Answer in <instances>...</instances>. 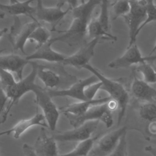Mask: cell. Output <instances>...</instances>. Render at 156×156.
I'll return each mask as SVG.
<instances>
[{"instance_id": "cell-1", "label": "cell", "mask_w": 156, "mask_h": 156, "mask_svg": "<svg viewBox=\"0 0 156 156\" xmlns=\"http://www.w3.org/2000/svg\"><path fill=\"white\" fill-rule=\"evenodd\" d=\"M102 0H87L71 9L72 20L69 27L60 31L62 34L51 38L54 44L62 42L69 46L82 44L87 36V28L95 8L101 4Z\"/></svg>"}, {"instance_id": "cell-2", "label": "cell", "mask_w": 156, "mask_h": 156, "mask_svg": "<svg viewBox=\"0 0 156 156\" xmlns=\"http://www.w3.org/2000/svg\"><path fill=\"white\" fill-rule=\"evenodd\" d=\"M83 69L89 71L98 77L102 83L101 90L105 91L110 99L116 103L118 108L117 125L119 126L126 115L130 100L129 94L126 87L121 82L107 77L90 63L85 65Z\"/></svg>"}, {"instance_id": "cell-3", "label": "cell", "mask_w": 156, "mask_h": 156, "mask_svg": "<svg viewBox=\"0 0 156 156\" xmlns=\"http://www.w3.org/2000/svg\"><path fill=\"white\" fill-rule=\"evenodd\" d=\"M32 65V69L27 76L23 79L16 81V82L5 90L10 102L7 106L6 110L0 120V126L4 123L7 119L8 114L13 107L25 94L29 91H32L37 87L35 79L37 77L38 64L35 62H30Z\"/></svg>"}, {"instance_id": "cell-4", "label": "cell", "mask_w": 156, "mask_h": 156, "mask_svg": "<svg viewBox=\"0 0 156 156\" xmlns=\"http://www.w3.org/2000/svg\"><path fill=\"white\" fill-rule=\"evenodd\" d=\"M112 110L109 106L108 101L105 103L91 105L83 115L76 116L69 113H63L74 127H77L86 121L98 120L104 123L107 128L113 124Z\"/></svg>"}, {"instance_id": "cell-5", "label": "cell", "mask_w": 156, "mask_h": 156, "mask_svg": "<svg viewBox=\"0 0 156 156\" xmlns=\"http://www.w3.org/2000/svg\"><path fill=\"white\" fill-rule=\"evenodd\" d=\"M130 10L123 18L129 28V42L130 45L136 42V37L140 31V28L146 20V10L145 0L137 1L130 0Z\"/></svg>"}, {"instance_id": "cell-6", "label": "cell", "mask_w": 156, "mask_h": 156, "mask_svg": "<svg viewBox=\"0 0 156 156\" xmlns=\"http://www.w3.org/2000/svg\"><path fill=\"white\" fill-rule=\"evenodd\" d=\"M33 93L35 96L37 104L41 108L44 116L48 127L52 131H54L60 116V112L56 105L52 100L47 90L39 85H37Z\"/></svg>"}, {"instance_id": "cell-7", "label": "cell", "mask_w": 156, "mask_h": 156, "mask_svg": "<svg viewBox=\"0 0 156 156\" xmlns=\"http://www.w3.org/2000/svg\"><path fill=\"white\" fill-rule=\"evenodd\" d=\"M35 18L40 21L48 23L51 26V30H56V26L62 21L64 17L71 11V9L63 10L62 7L65 2H59L54 7H46L43 5L42 0H36Z\"/></svg>"}, {"instance_id": "cell-8", "label": "cell", "mask_w": 156, "mask_h": 156, "mask_svg": "<svg viewBox=\"0 0 156 156\" xmlns=\"http://www.w3.org/2000/svg\"><path fill=\"white\" fill-rule=\"evenodd\" d=\"M156 60L155 55L143 56L137 45L136 42L128 45L125 52L108 64V66L113 69L125 68L144 62H154Z\"/></svg>"}, {"instance_id": "cell-9", "label": "cell", "mask_w": 156, "mask_h": 156, "mask_svg": "<svg viewBox=\"0 0 156 156\" xmlns=\"http://www.w3.org/2000/svg\"><path fill=\"white\" fill-rule=\"evenodd\" d=\"M40 24V23L37 20H32V21L21 24L18 18L15 16L14 24L11 26L9 35L14 49L20 51L23 54H26V44L29 41V37L34 30Z\"/></svg>"}, {"instance_id": "cell-10", "label": "cell", "mask_w": 156, "mask_h": 156, "mask_svg": "<svg viewBox=\"0 0 156 156\" xmlns=\"http://www.w3.org/2000/svg\"><path fill=\"white\" fill-rule=\"evenodd\" d=\"M127 128L123 126L109 132L102 136L96 142L90 153V156H107L117 146L120 138L127 133Z\"/></svg>"}, {"instance_id": "cell-11", "label": "cell", "mask_w": 156, "mask_h": 156, "mask_svg": "<svg viewBox=\"0 0 156 156\" xmlns=\"http://www.w3.org/2000/svg\"><path fill=\"white\" fill-rule=\"evenodd\" d=\"M99 121H88L74 129L59 132L53 135L56 141L62 142H80L91 138V134L96 130Z\"/></svg>"}, {"instance_id": "cell-12", "label": "cell", "mask_w": 156, "mask_h": 156, "mask_svg": "<svg viewBox=\"0 0 156 156\" xmlns=\"http://www.w3.org/2000/svg\"><path fill=\"white\" fill-rule=\"evenodd\" d=\"M99 41V38H93L83 44L76 52L66 56L62 63L78 69L83 68L85 65L89 64V62L93 57Z\"/></svg>"}, {"instance_id": "cell-13", "label": "cell", "mask_w": 156, "mask_h": 156, "mask_svg": "<svg viewBox=\"0 0 156 156\" xmlns=\"http://www.w3.org/2000/svg\"><path fill=\"white\" fill-rule=\"evenodd\" d=\"M99 80L98 77L92 74L87 78L80 79L74 83L71 87L66 89L63 90H47L48 94L51 98L54 97H69L79 101H88L86 98L84 93L85 88L87 86L96 82Z\"/></svg>"}, {"instance_id": "cell-14", "label": "cell", "mask_w": 156, "mask_h": 156, "mask_svg": "<svg viewBox=\"0 0 156 156\" xmlns=\"http://www.w3.org/2000/svg\"><path fill=\"white\" fill-rule=\"evenodd\" d=\"M53 43L49 40L43 45L36 48L35 51L25 58L29 62L35 60H41L51 63H62L66 57L65 54L55 51L52 45Z\"/></svg>"}, {"instance_id": "cell-15", "label": "cell", "mask_w": 156, "mask_h": 156, "mask_svg": "<svg viewBox=\"0 0 156 156\" xmlns=\"http://www.w3.org/2000/svg\"><path fill=\"white\" fill-rule=\"evenodd\" d=\"M35 126H40L43 127H48V125L43 113H37L29 119H24L20 121L12 128L7 130L1 132L0 136L13 134V137L14 138L18 139L26 130Z\"/></svg>"}, {"instance_id": "cell-16", "label": "cell", "mask_w": 156, "mask_h": 156, "mask_svg": "<svg viewBox=\"0 0 156 156\" xmlns=\"http://www.w3.org/2000/svg\"><path fill=\"white\" fill-rule=\"evenodd\" d=\"M33 147L38 156L58 155L56 140L53 136H48L43 127H41Z\"/></svg>"}, {"instance_id": "cell-17", "label": "cell", "mask_w": 156, "mask_h": 156, "mask_svg": "<svg viewBox=\"0 0 156 156\" xmlns=\"http://www.w3.org/2000/svg\"><path fill=\"white\" fill-rule=\"evenodd\" d=\"M130 91L132 96L140 102L156 103V90L135 75L131 83Z\"/></svg>"}, {"instance_id": "cell-18", "label": "cell", "mask_w": 156, "mask_h": 156, "mask_svg": "<svg viewBox=\"0 0 156 156\" xmlns=\"http://www.w3.org/2000/svg\"><path fill=\"white\" fill-rule=\"evenodd\" d=\"M29 63L26 58L16 54L0 55V68L15 73L18 80L23 78V70Z\"/></svg>"}, {"instance_id": "cell-19", "label": "cell", "mask_w": 156, "mask_h": 156, "mask_svg": "<svg viewBox=\"0 0 156 156\" xmlns=\"http://www.w3.org/2000/svg\"><path fill=\"white\" fill-rule=\"evenodd\" d=\"M36 0H25L24 1H18L15 3L5 4L0 2V11L5 14H9L14 17L19 15H26L32 19L35 18V7H33L30 4Z\"/></svg>"}, {"instance_id": "cell-20", "label": "cell", "mask_w": 156, "mask_h": 156, "mask_svg": "<svg viewBox=\"0 0 156 156\" xmlns=\"http://www.w3.org/2000/svg\"><path fill=\"white\" fill-rule=\"evenodd\" d=\"M110 99V98L108 96L102 98L94 99L92 100L79 101L65 107L62 108V112L63 113H69L76 116H80L85 113L91 105L105 103L109 101Z\"/></svg>"}, {"instance_id": "cell-21", "label": "cell", "mask_w": 156, "mask_h": 156, "mask_svg": "<svg viewBox=\"0 0 156 156\" xmlns=\"http://www.w3.org/2000/svg\"><path fill=\"white\" fill-rule=\"evenodd\" d=\"M136 116L139 121L145 124L146 127V138L147 137V127L149 124L156 121V103L140 102L136 106Z\"/></svg>"}, {"instance_id": "cell-22", "label": "cell", "mask_w": 156, "mask_h": 156, "mask_svg": "<svg viewBox=\"0 0 156 156\" xmlns=\"http://www.w3.org/2000/svg\"><path fill=\"white\" fill-rule=\"evenodd\" d=\"M37 76L46 87L53 89L59 85L60 77L54 71L38 64Z\"/></svg>"}, {"instance_id": "cell-23", "label": "cell", "mask_w": 156, "mask_h": 156, "mask_svg": "<svg viewBox=\"0 0 156 156\" xmlns=\"http://www.w3.org/2000/svg\"><path fill=\"white\" fill-rule=\"evenodd\" d=\"M87 36L91 39L103 38L112 41L117 40L116 36L105 31L102 29L96 18H92L91 19L87 28Z\"/></svg>"}, {"instance_id": "cell-24", "label": "cell", "mask_w": 156, "mask_h": 156, "mask_svg": "<svg viewBox=\"0 0 156 156\" xmlns=\"http://www.w3.org/2000/svg\"><path fill=\"white\" fill-rule=\"evenodd\" d=\"M96 138V137L90 138L80 141L71 151L58 156H88L93 147Z\"/></svg>"}, {"instance_id": "cell-25", "label": "cell", "mask_w": 156, "mask_h": 156, "mask_svg": "<svg viewBox=\"0 0 156 156\" xmlns=\"http://www.w3.org/2000/svg\"><path fill=\"white\" fill-rule=\"evenodd\" d=\"M51 38V33L49 30L40 24L34 30L29 37V41L35 43L37 48L49 41Z\"/></svg>"}, {"instance_id": "cell-26", "label": "cell", "mask_w": 156, "mask_h": 156, "mask_svg": "<svg viewBox=\"0 0 156 156\" xmlns=\"http://www.w3.org/2000/svg\"><path fill=\"white\" fill-rule=\"evenodd\" d=\"M152 63L144 62L137 65L136 71L140 72L143 77V80L148 83H156V71Z\"/></svg>"}, {"instance_id": "cell-27", "label": "cell", "mask_w": 156, "mask_h": 156, "mask_svg": "<svg viewBox=\"0 0 156 156\" xmlns=\"http://www.w3.org/2000/svg\"><path fill=\"white\" fill-rule=\"evenodd\" d=\"M112 7L113 20L118 17H124L130 10V0H116L112 4Z\"/></svg>"}, {"instance_id": "cell-28", "label": "cell", "mask_w": 156, "mask_h": 156, "mask_svg": "<svg viewBox=\"0 0 156 156\" xmlns=\"http://www.w3.org/2000/svg\"><path fill=\"white\" fill-rule=\"evenodd\" d=\"M96 19L102 29L105 31L110 32V26L109 21V13L107 0H102L101 3L100 13Z\"/></svg>"}, {"instance_id": "cell-29", "label": "cell", "mask_w": 156, "mask_h": 156, "mask_svg": "<svg viewBox=\"0 0 156 156\" xmlns=\"http://www.w3.org/2000/svg\"><path fill=\"white\" fill-rule=\"evenodd\" d=\"M146 20L140 28V31L147 24L156 21V4L154 0H145Z\"/></svg>"}, {"instance_id": "cell-30", "label": "cell", "mask_w": 156, "mask_h": 156, "mask_svg": "<svg viewBox=\"0 0 156 156\" xmlns=\"http://www.w3.org/2000/svg\"><path fill=\"white\" fill-rule=\"evenodd\" d=\"M127 133H124L119 139V141L115 149L107 156H127V144L126 140Z\"/></svg>"}, {"instance_id": "cell-31", "label": "cell", "mask_w": 156, "mask_h": 156, "mask_svg": "<svg viewBox=\"0 0 156 156\" xmlns=\"http://www.w3.org/2000/svg\"><path fill=\"white\" fill-rule=\"evenodd\" d=\"M16 81L13 73L0 68V83L4 90L14 84Z\"/></svg>"}, {"instance_id": "cell-32", "label": "cell", "mask_w": 156, "mask_h": 156, "mask_svg": "<svg viewBox=\"0 0 156 156\" xmlns=\"http://www.w3.org/2000/svg\"><path fill=\"white\" fill-rule=\"evenodd\" d=\"M101 86L102 83L99 80L87 86L85 88L84 93L87 100L94 99L98 91L101 90Z\"/></svg>"}, {"instance_id": "cell-33", "label": "cell", "mask_w": 156, "mask_h": 156, "mask_svg": "<svg viewBox=\"0 0 156 156\" xmlns=\"http://www.w3.org/2000/svg\"><path fill=\"white\" fill-rule=\"evenodd\" d=\"M8 99L7 95L0 83V120L6 110V104Z\"/></svg>"}, {"instance_id": "cell-34", "label": "cell", "mask_w": 156, "mask_h": 156, "mask_svg": "<svg viewBox=\"0 0 156 156\" xmlns=\"http://www.w3.org/2000/svg\"><path fill=\"white\" fill-rule=\"evenodd\" d=\"M22 149L24 156H38L34 147L28 144H23L22 146Z\"/></svg>"}, {"instance_id": "cell-35", "label": "cell", "mask_w": 156, "mask_h": 156, "mask_svg": "<svg viewBox=\"0 0 156 156\" xmlns=\"http://www.w3.org/2000/svg\"><path fill=\"white\" fill-rule=\"evenodd\" d=\"M146 152L151 154L152 156H156V145H149L144 147Z\"/></svg>"}, {"instance_id": "cell-36", "label": "cell", "mask_w": 156, "mask_h": 156, "mask_svg": "<svg viewBox=\"0 0 156 156\" xmlns=\"http://www.w3.org/2000/svg\"><path fill=\"white\" fill-rule=\"evenodd\" d=\"M78 1L79 0H60V2H66L68 4V6L70 9H72L76 7L78 5Z\"/></svg>"}, {"instance_id": "cell-37", "label": "cell", "mask_w": 156, "mask_h": 156, "mask_svg": "<svg viewBox=\"0 0 156 156\" xmlns=\"http://www.w3.org/2000/svg\"><path fill=\"white\" fill-rule=\"evenodd\" d=\"M8 29L6 27L2 28V29H0V38L7 32Z\"/></svg>"}, {"instance_id": "cell-38", "label": "cell", "mask_w": 156, "mask_h": 156, "mask_svg": "<svg viewBox=\"0 0 156 156\" xmlns=\"http://www.w3.org/2000/svg\"><path fill=\"white\" fill-rule=\"evenodd\" d=\"M155 51H156V41H155V44H154V46L153 48L152 49L151 51L150 52V53H149V55H152V54H154V53Z\"/></svg>"}, {"instance_id": "cell-39", "label": "cell", "mask_w": 156, "mask_h": 156, "mask_svg": "<svg viewBox=\"0 0 156 156\" xmlns=\"http://www.w3.org/2000/svg\"><path fill=\"white\" fill-rule=\"evenodd\" d=\"M5 14L4 13H3L2 12L0 11V19H3L4 18V16H5Z\"/></svg>"}, {"instance_id": "cell-40", "label": "cell", "mask_w": 156, "mask_h": 156, "mask_svg": "<svg viewBox=\"0 0 156 156\" xmlns=\"http://www.w3.org/2000/svg\"><path fill=\"white\" fill-rule=\"evenodd\" d=\"M19 1L18 0H9V3L10 4H13V3H15V2H18Z\"/></svg>"}, {"instance_id": "cell-41", "label": "cell", "mask_w": 156, "mask_h": 156, "mask_svg": "<svg viewBox=\"0 0 156 156\" xmlns=\"http://www.w3.org/2000/svg\"><path fill=\"white\" fill-rule=\"evenodd\" d=\"M152 66H153V67H154V69H155V71H156V65H155V64H154V63H153V62L152 63Z\"/></svg>"}, {"instance_id": "cell-42", "label": "cell", "mask_w": 156, "mask_h": 156, "mask_svg": "<svg viewBox=\"0 0 156 156\" xmlns=\"http://www.w3.org/2000/svg\"><path fill=\"white\" fill-rule=\"evenodd\" d=\"M133 1H143V0H133Z\"/></svg>"}]
</instances>
